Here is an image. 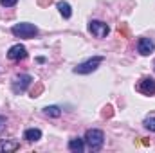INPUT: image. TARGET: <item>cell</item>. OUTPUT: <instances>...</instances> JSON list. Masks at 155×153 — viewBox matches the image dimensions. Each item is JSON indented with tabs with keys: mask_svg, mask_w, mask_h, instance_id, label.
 Listing matches in <instances>:
<instances>
[{
	"mask_svg": "<svg viewBox=\"0 0 155 153\" xmlns=\"http://www.w3.org/2000/svg\"><path fill=\"white\" fill-rule=\"evenodd\" d=\"M83 141H85V144L88 146V150H92V151H99V150L103 148V144H105V133H103L101 130L92 128V130H87Z\"/></svg>",
	"mask_w": 155,
	"mask_h": 153,
	"instance_id": "1",
	"label": "cell"
},
{
	"mask_svg": "<svg viewBox=\"0 0 155 153\" xmlns=\"http://www.w3.org/2000/svg\"><path fill=\"white\" fill-rule=\"evenodd\" d=\"M11 33L16 36V38H35L36 34H38V27L35 25V24H29V22H20V24H16V25H13L11 27Z\"/></svg>",
	"mask_w": 155,
	"mask_h": 153,
	"instance_id": "2",
	"label": "cell"
},
{
	"mask_svg": "<svg viewBox=\"0 0 155 153\" xmlns=\"http://www.w3.org/2000/svg\"><path fill=\"white\" fill-rule=\"evenodd\" d=\"M103 61H105L103 56H92V58H88L87 61L78 63L76 67L72 69V72H74V74H90V72L97 70V67H99Z\"/></svg>",
	"mask_w": 155,
	"mask_h": 153,
	"instance_id": "3",
	"label": "cell"
},
{
	"mask_svg": "<svg viewBox=\"0 0 155 153\" xmlns=\"http://www.w3.org/2000/svg\"><path fill=\"white\" fill-rule=\"evenodd\" d=\"M33 83V77L29 74H18V76L13 77V83H11V88L15 94H24Z\"/></svg>",
	"mask_w": 155,
	"mask_h": 153,
	"instance_id": "4",
	"label": "cell"
},
{
	"mask_svg": "<svg viewBox=\"0 0 155 153\" xmlns=\"http://www.w3.org/2000/svg\"><path fill=\"white\" fill-rule=\"evenodd\" d=\"M88 31H90V34L96 36V38H107V34L110 33V27H108L105 22H101V20H92V22L88 24Z\"/></svg>",
	"mask_w": 155,
	"mask_h": 153,
	"instance_id": "5",
	"label": "cell"
},
{
	"mask_svg": "<svg viewBox=\"0 0 155 153\" xmlns=\"http://www.w3.org/2000/svg\"><path fill=\"white\" fill-rule=\"evenodd\" d=\"M7 58H9L11 61H20V60L27 58V49H25L24 45L16 43V45H13V47L7 50Z\"/></svg>",
	"mask_w": 155,
	"mask_h": 153,
	"instance_id": "6",
	"label": "cell"
},
{
	"mask_svg": "<svg viewBox=\"0 0 155 153\" xmlns=\"http://www.w3.org/2000/svg\"><path fill=\"white\" fill-rule=\"evenodd\" d=\"M137 50H139L143 56H150V54L155 50L153 40H150V38H139V41H137Z\"/></svg>",
	"mask_w": 155,
	"mask_h": 153,
	"instance_id": "7",
	"label": "cell"
},
{
	"mask_svg": "<svg viewBox=\"0 0 155 153\" xmlns=\"http://www.w3.org/2000/svg\"><path fill=\"white\" fill-rule=\"evenodd\" d=\"M139 90H141L143 94H146V96H153L155 94V79L153 77H144V79H141Z\"/></svg>",
	"mask_w": 155,
	"mask_h": 153,
	"instance_id": "8",
	"label": "cell"
},
{
	"mask_svg": "<svg viewBox=\"0 0 155 153\" xmlns=\"http://www.w3.org/2000/svg\"><path fill=\"white\" fill-rule=\"evenodd\" d=\"M20 148L18 141H11V139H0V153H11L16 151Z\"/></svg>",
	"mask_w": 155,
	"mask_h": 153,
	"instance_id": "9",
	"label": "cell"
},
{
	"mask_svg": "<svg viewBox=\"0 0 155 153\" xmlns=\"http://www.w3.org/2000/svg\"><path fill=\"white\" fill-rule=\"evenodd\" d=\"M24 139L29 141V142H36V141L41 139V130H38V128H29V130H25V132H24Z\"/></svg>",
	"mask_w": 155,
	"mask_h": 153,
	"instance_id": "10",
	"label": "cell"
},
{
	"mask_svg": "<svg viewBox=\"0 0 155 153\" xmlns=\"http://www.w3.org/2000/svg\"><path fill=\"white\" fill-rule=\"evenodd\" d=\"M69 150L72 153H83V150H85V141L79 139V137L71 139V141H69Z\"/></svg>",
	"mask_w": 155,
	"mask_h": 153,
	"instance_id": "11",
	"label": "cell"
},
{
	"mask_svg": "<svg viewBox=\"0 0 155 153\" xmlns=\"http://www.w3.org/2000/svg\"><path fill=\"white\" fill-rule=\"evenodd\" d=\"M58 11H60V15H61L63 18H71V16H72V7H71V4L65 2V0L58 2Z\"/></svg>",
	"mask_w": 155,
	"mask_h": 153,
	"instance_id": "12",
	"label": "cell"
},
{
	"mask_svg": "<svg viewBox=\"0 0 155 153\" xmlns=\"http://www.w3.org/2000/svg\"><path fill=\"white\" fill-rule=\"evenodd\" d=\"M43 114L47 115V117H60L61 115V108L60 106H56V105H52V106H45L43 108Z\"/></svg>",
	"mask_w": 155,
	"mask_h": 153,
	"instance_id": "13",
	"label": "cell"
},
{
	"mask_svg": "<svg viewBox=\"0 0 155 153\" xmlns=\"http://www.w3.org/2000/svg\"><path fill=\"white\" fill-rule=\"evenodd\" d=\"M144 128H148L150 132H155V117H146L144 119Z\"/></svg>",
	"mask_w": 155,
	"mask_h": 153,
	"instance_id": "14",
	"label": "cell"
},
{
	"mask_svg": "<svg viewBox=\"0 0 155 153\" xmlns=\"http://www.w3.org/2000/svg\"><path fill=\"white\" fill-rule=\"evenodd\" d=\"M16 2H18V0H0V4H2L4 7H13V5H16Z\"/></svg>",
	"mask_w": 155,
	"mask_h": 153,
	"instance_id": "15",
	"label": "cell"
},
{
	"mask_svg": "<svg viewBox=\"0 0 155 153\" xmlns=\"http://www.w3.org/2000/svg\"><path fill=\"white\" fill-rule=\"evenodd\" d=\"M4 128H5V117H4V115H0V132H2Z\"/></svg>",
	"mask_w": 155,
	"mask_h": 153,
	"instance_id": "16",
	"label": "cell"
}]
</instances>
